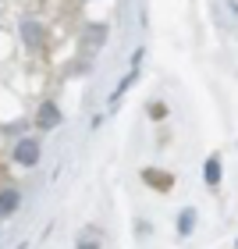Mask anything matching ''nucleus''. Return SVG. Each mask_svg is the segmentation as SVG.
<instances>
[{
	"label": "nucleus",
	"instance_id": "8",
	"mask_svg": "<svg viewBox=\"0 0 238 249\" xmlns=\"http://www.w3.org/2000/svg\"><path fill=\"white\" fill-rule=\"evenodd\" d=\"M164 114H167V107H164V104H153V107H150V118H153V121H160Z\"/></svg>",
	"mask_w": 238,
	"mask_h": 249
},
{
	"label": "nucleus",
	"instance_id": "1",
	"mask_svg": "<svg viewBox=\"0 0 238 249\" xmlns=\"http://www.w3.org/2000/svg\"><path fill=\"white\" fill-rule=\"evenodd\" d=\"M39 153H43V150H39L36 139H18L15 150H11V157H15L21 167H36V164H39Z\"/></svg>",
	"mask_w": 238,
	"mask_h": 249
},
{
	"label": "nucleus",
	"instance_id": "9",
	"mask_svg": "<svg viewBox=\"0 0 238 249\" xmlns=\"http://www.w3.org/2000/svg\"><path fill=\"white\" fill-rule=\"evenodd\" d=\"M235 249H238V242H235Z\"/></svg>",
	"mask_w": 238,
	"mask_h": 249
},
{
	"label": "nucleus",
	"instance_id": "3",
	"mask_svg": "<svg viewBox=\"0 0 238 249\" xmlns=\"http://www.w3.org/2000/svg\"><path fill=\"white\" fill-rule=\"evenodd\" d=\"M142 178H146L156 192H171V189H174V175H171V171H160V167H142Z\"/></svg>",
	"mask_w": 238,
	"mask_h": 249
},
{
	"label": "nucleus",
	"instance_id": "5",
	"mask_svg": "<svg viewBox=\"0 0 238 249\" xmlns=\"http://www.w3.org/2000/svg\"><path fill=\"white\" fill-rule=\"evenodd\" d=\"M21 207V192L18 189H0V217H11Z\"/></svg>",
	"mask_w": 238,
	"mask_h": 249
},
{
	"label": "nucleus",
	"instance_id": "7",
	"mask_svg": "<svg viewBox=\"0 0 238 249\" xmlns=\"http://www.w3.org/2000/svg\"><path fill=\"white\" fill-rule=\"evenodd\" d=\"M192 228H196V210H192V207H185V210L178 213V235H181V239H188V235H192Z\"/></svg>",
	"mask_w": 238,
	"mask_h": 249
},
{
	"label": "nucleus",
	"instance_id": "2",
	"mask_svg": "<svg viewBox=\"0 0 238 249\" xmlns=\"http://www.w3.org/2000/svg\"><path fill=\"white\" fill-rule=\"evenodd\" d=\"M61 124V107L53 104V100H43L39 110H36V128L39 132H53Z\"/></svg>",
	"mask_w": 238,
	"mask_h": 249
},
{
	"label": "nucleus",
	"instance_id": "6",
	"mask_svg": "<svg viewBox=\"0 0 238 249\" xmlns=\"http://www.w3.org/2000/svg\"><path fill=\"white\" fill-rule=\"evenodd\" d=\"M203 178H206V185H210V189H217V185H221V157H217V153L206 157V164H203Z\"/></svg>",
	"mask_w": 238,
	"mask_h": 249
},
{
	"label": "nucleus",
	"instance_id": "4",
	"mask_svg": "<svg viewBox=\"0 0 238 249\" xmlns=\"http://www.w3.org/2000/svg\"><path fill=\"white\" fill-rule=\"evenodd\" d=\"M21 39H25L29 47H39V43L47 39V29H43L39 21H32V18H29V21H21Z\"/></svg>",
	"mask_w": 238,
	"mask_h": 249
}]
</instances>
